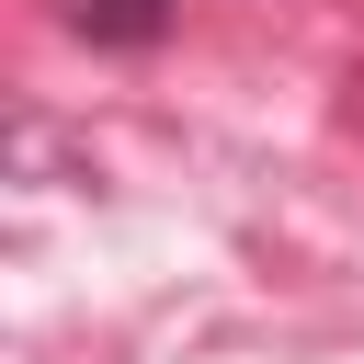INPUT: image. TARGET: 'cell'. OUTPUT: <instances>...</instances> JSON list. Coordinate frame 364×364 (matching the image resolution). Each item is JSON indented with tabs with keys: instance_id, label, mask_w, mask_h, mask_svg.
I'll return each instance as SVG.
<instances>
[{
	"instance_id": "1",
	"label": "cell",
	"mask_w": 364,
	"mask_h": 364,
	"mask_svg": "<svg viewBox=\"0 0 364 364\" xmlns=\"http://www.w3.org/2000/svg\"><path fill=\"white\" fill-rule=\"evenodd\" d=\"M68 34H91V46H159L171 0H68Z\"/></svg>"
}]
</instances>
